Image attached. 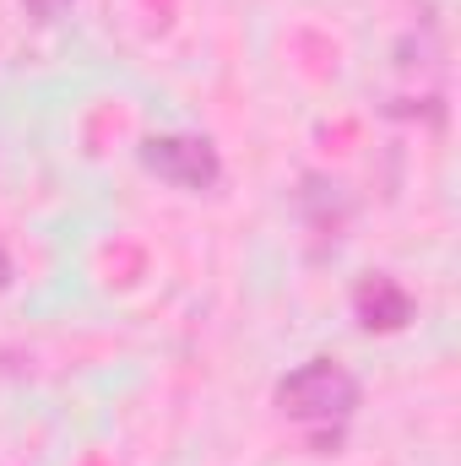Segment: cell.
I'll list each match as a JSON object with an SVG mask.
<instances>
[{
	"mask_svg": "<svg viewBox=\"0 0 461 466\" xmlns=\"http://www.w3.org/2000/svg\"><path fill=\"white\" fill-rule=\"evenodd\" d=\"M358 380L337 358H310L277 380V412L293 423H347L358 407Z\"/></svg>",
	"mask_w": 461,
	"mask_h": 466,
	"instance_id": "cell-1",
	"label": "cell"
},
{
	"mask_svg": "<svg viewBox=\"0 0 461 466\" xmlns=\"http://www.w3.org/2000/svg\"><path fill=\"white\" fill-rule=\"evenodd\" d=\"M136 157H141L147 174H158L174 190H196L201 196V190H212L223 179V157H218V147L207 136H147L136 147Z\"/></svg>",
	"mask_w": 461,
	"mask_h": 466,
	"instance_id": "cell-2",
	"label": "cell"
},
{
	"mask_svg": "<svg viewBox=\"0 0 461 466\" xmlns=\"http://www.w3.org/2000/svg\"><path fill=\"white\" fill-rule=\"evenodd\" d=\"M353 315H358V326H364V331H374V337L407 331V320H413V293H407L396 277L369 271V277L353 288Z\"/></svg>",
	"mask_w": 461,
	"mask_h": 466,
	"instance_id": "cell-3",
	"label": "cell"
},
{
	"mask_svg": "<svg viewBox=\"0 0 461 466\" xmlns=\"http://www.w3.org/2000/svg\"><path fill=\"white\" fill-rule=\"evenodd\" d=\"M22 11H27L33 22H60V16L71 11V0H22Z\"/></svg>",
	"mask_w": 461,
	"mask_h": 466,
	"instance_id": "cell-4",
	"label": "cell"
},
{
	"mask_svg": "<svg viewBox=\"0 0 461 466\" xmlns=\"http://www.w3.org/2000/svg\"><path fill=\"white\" fill-rule=\"evenodd\" d=\"M11 288V255H5V244H0V293Z\"/></svg>",
	"mask_w": 461,
	"mask_h": 466,
	"instance_id": "cell-5",
	"label": "cell"
}]
</instances>
